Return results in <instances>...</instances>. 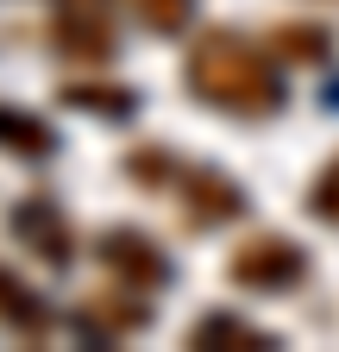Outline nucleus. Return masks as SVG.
Segmentation results:
<instances>
[{
	"mask_svg": "<svg viewBox=\"0 0 339 352\" xmlns=\"http://www.w3.org/2000/svg\"><path fill=\"white\" fill-rule=\"evenodd\" d=\"M51 38L75 63H107L113 57V25H107V13L95 7V0H63L57 19H51Z\"/></svg>",
	"mask_w": 339,
	"mask_h": 352,
	"instance_id": "nucleus-6",
	"label": "nucleus"
},
{
	"mask_svg": "<svg viewBox=\"0 0 339 352\" xmlns=\"http://www.w3.org/2000/svg\"><path fill=\"white\" fill-rule=\"evenodd\" d=\"M0 321H7L13 333H45L51 327V308H45V296H32L7 264H0Z\"/></svg>",
	"mask_w": 339,
	"mask_h": 352,
	"instance_id": "nucleus-9",
	"label": "nucleus"
},
{
	"mask_svg": "<svg viewBox=\"0 0 339 352\" xmlns=\"http://www.w3.org/2000/svg\"><path fill=\"white\" fill-rule=\"evenodd\" d=\"M226 277L239 289H251V296H283V289H295L308 277V252L295 239H283V233H251L226 258Z\"/></svg>",
	"mask_w": 339,
	"mask_h": 352,
	"instance_id": "nucleus-2",
	"label": "nucleus"
},
{
	"mask_svg": "<svg viewBox=\"0 0 339 352\" xmlns=\"http://www.w3.org/2000/svg\"><path fill=\"white\" fill-rule=\"evenodd\" d=\"M163 189H176V195H183V214L195 220V227H220V220L245 214L239 183H233V176H220V170H207V164H201V170H195V164H176Z\"/></svg>",
	"mask_w": 339,
	"mask_h": 352,
	"instance_id": "nucleus-4",
	"label": "nucleus"
},
{
	"mask_svg": "<svg viewBox=\"0 0 339 352\" xmlns=\"http://www.w3.org/2000/svg\"><path fill=\"white\" fill-rule=\"evenodd\" d=\"M139 19L151 25V32H189V19H195V0H139Z\"/></svg>",
	"mask_w": 339,
	"mask_h": 352,
	"instance_id": "nucleus-12",
	"label": "nucleus"
},
{
	"mask_svg": "<svg viewBox=\"0 0 339 352\" xmlns=\"http://www.w3.org/2000/svg\"><path fill=\"white\" fill-rule=\"evenodd\" d=\"M63 101L82 107V113H101V120H132L139 113V95H132V88H119V82H69Z\"/></svg>",
	"mask_w": 339,
	"mask_h": 352,
	"instance_id": "nucleus-10",
	"label": "nucleus"
},
{
	"mask_svg": "<svg viewBox=\"0 0 339 352\" xmlns=\"http://www.w3.org/2000/svg\"><path fill=\"white\" fill-rule=\"evenodd\" d=\"M95 258H101V271H107L113 283L139 289V296H151V289L170 283V252H163L151 233H139V227H113V233H101V239H95Z\"/></svg>",
	"mask_w": 339,
	"mask_h": 352,
	"instance_id": "nucleus-3",
	"label": "nucleus"
},
{
	"mask_svg": "<svg viewBox=\"0 0 339 352\" xmlns=\"http://www.w3.org/2000/svg\"><path fill=\"white\" fill-rule=\"evenodd\" d=\"M277 38H283L277 57H302V63H320V57H327V32H314V25H308V32H302V25H283Z\"/></svg>",
	"mask_w": 339,
	"mask_h": 352,
	"instance_id": "nucleus-13",
	"label": "nucleus"
},
{
	"mask_svg": "<svg viewBox=\"0 0 339 352\" xmlns=\"http://www.w3.org/2000/svg\"><path fill=\"white\" fill-rule=\"evenodd\" d=\"M13 239L38 258V264H51V271H63V264L75 258V239H69V220L51 208V195H25L13 208Z\"/></svg>",
	"mask_w": 339,
	"mask_h": 352,
	"instance_id": "nucleus-5",
	"label": "nucleus"
},
{
	"mask_svg": "<svg viewBox=\"0 0 339 352\" xmlns=\"http://www.w3.org/2000/svg\"><path fill=\"white\" fill-rule=\"evenodd\" d=\"M189 346H207V352H239V346H277V333H264V327H251V321H239V315H201L195 327H189Z\"/></svg>",
	"mask_w": 339,
	"mask_h": 352,
	"instance_id": "nucleus-8",
	"label": "nucleus"
},
{
	"mask_svg": "<svg viewBox=\"0 0 339 352\" xmlns=\"http://www.w3.org/2000/svg\"><path fill=\"white\" fill-rule=\"evenodd\" d=\"M183 88L195 107H214L226 120H277L289 88H283V57L270 44L245 38L233 25H207L183 51Z\"/></svg>",
	"mask_w": 339,
	"mask_h": 352,
	"instance_id": "nucleus-1",
	"label": "nucleus"
},
{
	"mask_svg": "<svg viewBox=\"0 0 339 352\" xmlns=\"http://www.w3.org/2000/svg\"><path fill=\"white\" fill-rule=\"evenodd\" d=\"M308 214L320 220V227H333V233H339V151L314 170V183H308Z\"/></svg>",
	"mask_w": 339,
	"mask_h": 352,
	"instance_id": "nucleus-11",
	"label": "nucleus"
},
{
	"mask_svg": "<svg viewBox=\"0 0 339 352\" xmlns=\"http://www.w3.org/2000/svg\"><path fill=\"white\" fill-rule=\"evenodd\" d=\"M0 151H13V157H57V126L51 120H38L32 107H7L0 101Z\"/></svg>",
	"mask_w": 339,
	"mask_h": 352,
	"instance_id": "nucleus-7",
	"label": "nucleus"
}]
</instances>
